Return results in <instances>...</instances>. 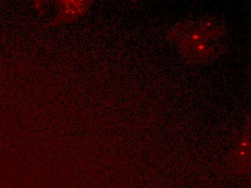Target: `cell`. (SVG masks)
I'll return each instance as SVG.
<instances>
[{
	"instance_id": "cell-2",
	"label": "cell",
	"mask_w": 251,
	"mask_h": 188,
	"mask_svg": "<svg viewBox=\"0 0 251 188\" xmlns=\"http://www.w3.org/2000/svg\"><path fill=\"white\" fill-rule=\"evenodd\" d=\"M196 51L199 53H203L204 52L207 51V46L206 44H202V43H199L196 44L195 46Z\"/></svg>"
},
{
	"instance_id": "cell-1",
	"label": "cell",
	"mask_w": 251,
	"mask_h": 188,
	"mask_svg": "<svg viewBox=\"0 0 251 188\" xmlns=\"http://www.w3.org/2000/svg\"><path fill=\"white\" fill-rule=\"evenodd\" d=\"M56 6L59 13L52 22L46 25V27H53L62 23L75 21L83 15L90 5V1H57Z\"/></svg>"
}]
</instances>
